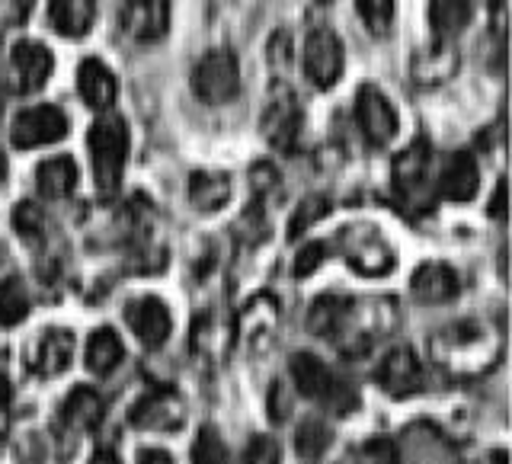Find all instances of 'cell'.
Listing matches in <instances>:
<instances>
[{
    "label": "cell",
    "mask_w": 512,
    "mask_h": 464,
    "mask_svg": "<svg viewBox=\"0 0 512 464\" xmlns=\"http://www.w3.org/2000/svg\"><path fill=\"white\" fill-rule=\"evenodd\" d=\"M90 160H93V176L96 186L106 196L119 189L122 173H125V154H128V132L119 116H103L90 128Z\"/></svg>",
    "instance_id": "obj_1"
},
{
    "label": "cell",
    "mask_w": 512,
    "mask_h": 464,
    "mask_svg": "<svg viewBox=\"0 0 512 464\" xmlns=\"http://www.w3.org/2000/svg\"><path fill=\"white\" fill-rule=\"evenodd\" d=\"M292 381H295V388L304 394V397H311V400H320V404H327L330 410L336 413H349V410H356V391L349 388V384L343 378H336L330 372V365L327 362H320L317 356H311V352H298V356L292 359Z\"/></svg>",
    "instance_id": "obj_2"
},
{
    "label": "cell",
    "mask_w": 512,
    "mask_h": 464,
    "mask_svg": "<svg viewBox=\"0 0 512 464\" xmlns=\"http://www.w3.org/2000/svg\"><path fill=\"white\" fill-rule=\"evenodd\" d=\"M429 144L426 141H413L410 148H404L394 157V192L397 199L410 205V212H426L436 196V186L429 183Z\"/></svg>",
    "instance_id": "obj_3"
},
{
    "label": "cell",
    "mask_w": 512,
    "mask_h": 464,
    "mask_svg": "<svg viewBox=\"0 0 512 464\" xmlns=\"http://www.w3.org/2000/svg\"><path fill=\"white\" fill-rule=\"evenodd\" d=\"M192 90L208 106L231 103L240 90V64L234 52H228V48L205 52L202 61L196 64V71H192Z\"/></svg>",
    "instance_id": "obj_4"
},
{
    "label": "cell",
    "mask_w": 512,
    "mask_h": 464,
    "mask_svg": "<svg viewBox=\"0 0 512 464\" xmlns=\"http://www.w3.org/2000/svg\"><path fill=\"white\" fill-rule=\"evenodd\" d=\"M68 116L58 109V106H29L23 109L20 116L13 119L10 125V141L16 144V148H42V144H55L61 141L64 135H68Z\"/></svg>",
    "instance_id": "obj_5"
},
{
    "label": "cell",
    "mask_w": 512,
    "mask_h": 464,
    "mask_svg": "<svg viewBox=\"0 0 512 464\" xmlns=\"http://www.w3.org/2000/svg\"><path fill=\"white\" fill-rule=\"evenodd\" d=\"M298 132H301V106L295 100L292 87L279 80V84L272 87V96L263 112V135L272 148L292 151L298 141Z\"/></svg>",
    "instance_id": "obj_6"
},
{
    "label": "cell",
    "mask_w": 512,
    "mask_h": 464,
    "mask_svg": "<svg viewBox=\"0 0 512 464\" xmlns=\"http://www.w3.org/2000/svg\"><path fill=\"white\" fill-rule=\"evenodd\" d=\"M356 122L362 128V135L368 144L375 148H384L400 128L397 109L391 106V100L384 96L375 84H362L356 93Z\"/></svg>",
    "instance_id": "obj_7"
},
{
    "label": "cell",
    "mask_w": 512,
    "mask_h": 464,
    "mask_svg": "<svg viewBox=\"0 0 512 464\" xmlns=\"http://www.w3.org/2000/svg\"><path fill=\"white\" fill-rule=\"evenodd\" d=\"M343 42L330 29H314L308 45H304V71L320 90L333 87L343 77Z\"/></svg>",
    "instance_id": "obj_8"
},
{
    "label": "cell",
    "mask_w": 512,
    "mask_h": 464,
    "mask_svg": "<svg viewBox=\"0 0 512 464\" xmlns=\"http://www.w3.org/2000/svg\"><path fill=\"white\" fill-rule=\"evenodd\" d=\"M122 29L132 42H157L170 29V0H125Z\"/></svg>",
    "instance_id": "obj_9"
},
{
    "label": "cell",
    "mask_w": 512,
    "mask_h": 464,
    "mask_svg": "<svg viewBox=\"0 0 512 464\" xmlns=\"http://www.w3.org/2000/svg\"><path fill=\"white\" fill-rule=\"evenodd\" d=\"M125 320H128V327L135 330V336L144 346H164L170 340V333H173L170 308L154 295L135 298L132 304H128Z\"/></svg>",
    "instance_id": "obj_10"
},
{
    "label": "cell",
    "mask_w": 512,
    "mask_h": 464,
    "mask_svg": "<svg viewBox=\"0 0 512 464\" xmlns=\"http://www.w3.org/2000/svg\"><path fill=\"white\" fill-rule=\"evenodd\" d=\"M480 189V170L477 160L468 151H455L448 154V160L442 164V173L436 180V192L448 202H471Z\"/></svg>",
    "instance_id": "obj_11"
},
{
    "label": "cell",
    "mask_w": 512,
    "mask_h": 464,
    "mask_svg": "<svg viewBox=\"0 0 512 464\" xmlns=\"http://www.w3.org/2000/svg\"><path fill=\"white\" fill-rule=\"evenodd\" d=\"M343 253L346 260L356 266L362 276H381L394 266V253L391 247L375 231H346L343 234Z\"/></svg>",
    "instance_id": "obj_12"
},
{
    "label": "cell",
    "mask_w": 512,
    "mask_h": 464,
    "mask_svg": "<svg viewBox=\"0 0 512 464\" xmlns=\"http://www.w3.org/2000/svg\"><path fill=\"white\" fill-rule=\"evenodd\" d=\"M183 416H186V407H183V400L176 397L173 391L167 388H160V391H151V394H144L138 404L132 407V413H128V420H132L135 426L141 429H176L183 423Z\"/></svg>",
    "instance_id": "obj_13"
},
{
    "label": "cell",
    "mask_w": 512,
    "mask_h": 464,
    "mask_svg": "<svg viewBox=\"0 0 512 464\" xmlns=\"http://www.w3.org/2000/svg\"><path fill=\"white\" fill-rule=\"evenodd\" d=\"M378 381L391 397H407L413 391H420L423 368H420V359H416V352L407 349V346L391 349L388 356H384L381 368H378Z\"/></svg>",
    "instance_id": "obj_14"
},
{
    "label": "cell",
    "mask_w": 512,
    "mask_h": 464,
    "mask_svg": "<svg viewBox=\"0 0 512 464\" xmlns=\"http://www.w3.org/2000/svg\"><path fill=\"white\" fill-rule=\"evenodd\" d=\"M74 359V336L61 327H52L39 336V343L32 346V352L26 356V365L36 375H61L64 368Z\"/></svg>",
    "instance_id": "obj_15"
},
{
    "label": "cell",
    "mask_w": 512,
    "mask_h": 464,
    "mask_svg": "<svg viewBox=\"0 0 512 464\" xmlns=\"http://www.w3.org/2000/svg\"><path fill=\"white\" fill-rule=\"evenodd\" d=\"M48 74H52V55H48V48L42 42L23 39L13 45V77L23 93L42 90Z\"/></svg>",
    "instance_id": "obj_16"
},
{
    "label": "cell",
    "mask_w": 512,
    "mask_h": 464,
    "mask_svg": "<svg viewBox=\"0 0 512 464\" xmlns=\"http://www.w3.org/2000/svg\"><path fill=\"white\" fill-rule=\"evenodd\" d=\"M77 90H80V96H84V103L90 109H109L112 103H116V96H119L116 74H112L106 64L96 61V58L80 61V68H77Z\"/></svg>",
    "instance_id": "obj_17"
},
{
    "label": "cell",
    "mask_w": 512,
    "mask_h": 464,
    "mask_svg": "<svg viewBox=\"0 0 512 464\" xmlns=\"http://www.w3.org/2000/svg\"><path fill=\"white\" fill-rule=\"evenodd\" d=\"M413 295L420 298L423 304H442V301H452L458 295V272L445 263H423L420 269L413 272L410 279Z\"/></svg>",
    "instance_id": "obj_18"
},
{
    "label": "cell",
    "mask_w": 512,
    "mask_h": 464,
    "mask_svg": "<svg viewBox=\"0 0 512 464\" xmlns=\"http://www.w3.org/2000/svg\"><path fill=\"white\" fill-rule=\"evenodd\" d=\"M189 202L205 215L221 212L231 202V176L221 170H196L189 176Z\"/></svg>",
    "instance_id": "obj_19"
},
{
    "label": "cell",
    "mask_w": 512,
    "mask_h": 464,
    "mask_svg": "<svg viewBox=\"0 0 512 464\" xmlns=\"http://www.w3.org/2000/svg\"><path fill=\"white\" fill-rule=\"evenodd\" d=\"M48 20L68 39L87 36L96 20V0H52L48 7Z\"/></svg>",
    "instance_id": "obj_20"
},
{
    "label": "cell",
    "mask_w": 512,
    "mask_h": 464,
    "mask_svg": "<svg viewBox=\"0 0 512 464\" xmlns=\"http://www.w3.org/2000/svg\"><path fill=\"white\" fill-rule=\"evenodd\" d=\"M36 186L45 199H68L77 186V164L71 157H48L36 170Z\"/></svg>",
    "instance_id": "obj_21"
},
{
    "label": "cell",
    "mask_w": 512,
    "mask_h": 464,
    "mask_svg": "<svg viewBox=\"0 0 512 464\" xmlns=\"http://www.w3.org/2000/svg\"><path fill=\"white\" fill-rule=\"evenodd\" d=\"M103 397L96 394L93 388H74L68 394V400H64V407H61V420L68 423L71 429H80V432H90L100 426L103 420Z\"/></svg>",
    "instance_id": "obj_22"
},
{
    "label": "cell",
    "mask_w": 512,
    "mask_h": 464,
    "mask_svg": "<svg viewBox=\"0 0 512 464\" xmlns=\"http://www.w3.org/2000/svg\"><path fill=\"white\" fill-rule=\"evenodd\" d=\"M125 359V346H122V336L116 330H96L90 333V340L84 346V362L90 372L96 375H109V372H116V365Z\"/></svg>",
    "instance_id": "obj_23"
},
{
    "label": "cell",
    "mask_w": 512,
    "mask_h": 464,
    "mask_svg": "<svg viewBox=\"0 0 512 464\" xmlns=\"http://www.w3.org/2000/svg\"><path fill=\"white\" fill-rule=\"evenodd\" d=\"M471 4L468 0H429V23L439 42H448L452 36L468 26Z\"/></svg>",
    "instance_id": "obj_24"
},
{
    "label": "cell",
    "mask_w": 512,
    "mask_h": 464,
    "mask_svg": "<svg viewBox=\"0 0 512 464\" xmlns=\"http://www.w3.org/2000/svg\"><path fill=\"white\" fill-rule=\"evenodd\" d=\"M455 64H458L455 48L448 42H436V45H429V48H423L420 55H416L413 74L420 77L423 84H442L445 77H452Z\"/></svg>",
    "instance_id": "obj_25"
},
{
    "label": "cell",
    "mask_w": 512,
    "mask_h": 464,
    "mask_svg": "<svg viewBox=\"0 0 512 464\" xmlns=\"http://www.w3.org/2000/svg\"><path fill=\"white\" fill-rule=\"evenodd\" d=\"M29 314V295H26V285L20 276H10L0 282V324L4 327H16L23 324Z\"/></svg>",
    "instance_id": "obj_26"
},
{
    "label": "cell",
    "mask_w": 512,
    "mask_h": 464,
    "mask_svg": "<svg viewBox=\"0 0 512 464\" xmlns=\"http://www.w3.org/2000/svg\"><path fill=\"white\" fill-rule=\"evenodd\" d=\"M346 314H349L346 298H320V301H314V308L308 314V327L317 336H330L346 324Z\"/></svg>",
    "instance_id": "obj_27"
},
{
    "label": "cell",
    "mask_w": 512,
    "mask_h": 464,
    "mask_svg": "<svg viewBox=\"0 0 512 464\" xmlns=\"http://www.w3.org/2000/svg\"><path fill=\"white\" fill-rule=\"evenodd\" d=\"M192 464H228V445L212 426H202L192 442Z\"/></svg>",
    "instance_id": "obj_28"
},
{
    "label": "cell",
    "mask_w": 512,
    "mask_h": 464,
    "mask_svg": "<svg viewBox=\"0 0 512 464\" xmlns=\"http://www.w3.org/2000/svg\"><path fill=\"white\" fill-rule=\"evenodd\" d=\"M13 228L16 234H20L23 240H42L45 234V215H42V208L36 202H20L16 205V212H13Z\"/></svg>",
    "instance_id": "obj_29"
},
{
    "label": "cell",
    "mask_w": 512,
    "mask_h": 464,
    "mask_svg": "<svg viewBox=\"0 0 512 464\" xmlns=\"http://www.w3.org/2000/svg\"><path fill=\"white\" fill-rule=\"evenodd\" d=\"M330 439H333V436H330V429H327L324 423L308 420V423H301L295 445H298V452H301L304 458H317V455H324L327 448H330Z\"/></svg>",
    "instance_id": "obj_30"
},
{
    "label": "cell",
    "mask_w": 512,
    "mask_h": 464,
    "mask_svg": "<svg viewBox=\"0 0 512 464\" xmlns=\"http://www.w3.org/2000/svg\"><path fill=\"white\" fill-rule=\"evenodd\" d=\"M330 212V202L324 196H308L292 215V224H288V237H301L304 231L311 228V224H317L320 218H324Z\"/></svg>",
    "instance_id": "obj_31"
},
{
    "label": "cell",
    "mask_w": 512,
    "mask_h": 464,
    "mask_svg": "<svg viewBox=\"0 0 512 464\" xmlns=\"http://www.w3.org/2000/svg\"><path fill=\"white\" fill-rule=\"evenodd\" d=\"M356 7H359L362 20L368 23V29H372L375 36H384V32L391 29V20H394V0H356Z\"/></svg>",
    "instance_id": "obj_32"
},
{
    "label": "cell",
    "mask_w": 512,
    "mask_h": 464,
    "mask_svg": "<svg viewBox=\"0 0 512 464\" xmlns=\"http://www.w3.org/2000/svg\"><path fill=\"white\" fill-rule=\"evenodd\" d=\"M400 455H397V445L384 436H375L368 439L362 448H359V464H397Z\"/></svg>",
    "instance_id": "obj_33"
},
{
    "label": "cell",
    "mask_w": 512,
    "mask_h": 464,
    "mask_svg": "<svg viewBox=\"0 0 512 464\" xmlns=\"http://www.w3.org/2000/svg\"><path fill=\"white\" fill-rule=\"evenodd\" d=\"M244 464H279V445L269 436L250 439L247 452H244Z\"/></svg>",
    "instance_id": "obj_34"
},
{
    "label": "cell",
    "mask_w": 512,
    "mask_h": 464,
    "mask_svg": "<svg viewBox=\"0 0 512 464\" xmlns=\"http://www.w3.org/2000/svg\"><path fill=\"white\" fill-rule=\"evenodd\" d=\"M324 256H327V247L320 244V240H314V244L308 247H301L298 250V260H295V276L304 279V276H311V272L324 263Z\"/></svg>",
    "instance_id": "obj_35"
},
{
    "label": "cell",
    "mask_w": 512,
    "mask_h": 464,
    "mask_svg": "<svg viewBox=\"0 0 512 464\" xmlns=\"http://www.w3.org/2000/svg\"><path fill=\"white\" fill-rule=\"evenodd\" d=\"M506 212H509V183H506V176L500 183H496L493 189V199L487 205V215L496 218V221H506Z\"/></svg>",
    "instance_id": "obj_36"
},
{
    "label": "cell",
    "mask_w": 512,
    "mask_h": 464,
    "mask_svg": "<svg viewBox=\"0 0 512 464\" xmlns=\"http://www.w3.org/2000/svg\"><path fill=\"white\" fill-rule=\"evenodd\" d=\"M269 416L272 420H285L288 416V394L282 384H272V391H269Z\"/></svg>",
    "instance_id": "obj_37"
},
{
    "label": "cell",
    "mask_w": 512,
    "mask_h": 464,
    "mask_svg": "<svg viewBox=\"0 0 512 464\" xmlns=\"http://www.w3.org/2000/svg\"><path fill=\"white\" fill-rule=\"evenodd\" d=\"M272 183H276V170H272L269 164H256V167H253V186L263 192V189H269Z\"/></svg>",
    "instance_id": "obj_38"
},
{
    "label": "cell",
    "mask_w": 512,
    "mask_h": 464,
    "mask_svg": "<svg viewBox=\"0 0 512 464\" xmlns=\"http://www.w3.org/2000/svg\"><path fill=\"white\" fill-rule=\"evenodd\" d=\"M32 4H36V0H10V20L23 23L26 16L32 13Z\"/></svg>",
    "instance_id": "obj_39"
},
{
    "label": "cell",
    "mask_w": 512,
    "mask_h": 464,
    "mask_svg": "<svg viewBox=\"0 0 512 464\" xmlns=\"http://www.w3.org/2000/svg\"><path fill=\"white\" fill-rule=\"evenodd\" d=\"M138 464H173V461H170L167 452H154V448H151V452H141Z\"/></svg>",
    "instance_id": "obj_40"
},
{
    "label": "cell",
    "mask_w": 512,
    "mask_h": 464,
    "mask_svg": "<svg viewBox=\"0 0 512 464\" xmlns=\"http://www.w3.org/2000/svg\"><path fill=\"white\" fill-rule=\"evenodd\" d=\"M471 464H509V458H506V452H487V455L474 458Z\"/></svg>",
    "instance_id": "obj_41"
},
{
    "label": "cell",
    "mask_w": 512,
    "mask_h": 464,
    "mask_svg": "<svg viewBox=\"0 0 512 464\" xmlns=\"http://www.w3.org/2000/svg\"><path fill=\"white\" fill-rule=\"evenodd\" d=\"M90 464H122V461H119L116 452H106V448H100V452L90 458Z\"/></svg>",
    "instance_id": "obj_42"
},
{
    "label": "cell",
    "mask_w": 512,
    "mask_h": 464,
    "mask_svg": "<svg viewBox=\"0 0 512 464\" xmlns=\"http://www.w3.org/2000/svg\"><path fill=\"white\" fill-rule=\"evenodd\" d=\"M7 404H10V381L4 372H0V410H4Z\"/></svg>",
    "instance_id": "obj_43"
},
{
    "label": "cell",
    "mask_w": 512,
    "mask_h": 464,
    "mask_svg": "<svg viewBox=\"0 0 512 464\" xmlns=\"http://www.w3.org/2000/svg\"><path fill=\"white\" fill-rule=\"evenodd\" d=\"M7 180V160H4V154H0V183Z\"/></svg>",
    "instance_id": "obj_44"
},
{
    "label": "cell",
    "mask_w": 512,
    "mask_h": 464,
    "mask_svg": "<svg viewBox=\"0 0 512 464\" xmlns=\"http://www.w3.org/2000/svg\"><path fill=\"white\" fill-rule=\"evenodd\" d=\"M324 4H327V0H324Z\"/></svg>",
    "instance_id": "obj_45"
}]
</instances>
